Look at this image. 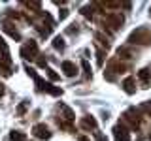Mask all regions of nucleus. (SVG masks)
I'll return each instance as SVG.
<instances>
[{
  "label": "nucleus",
  "instance_id": "f257e3e1",
  "mask_svg": "<svg viewBox=\"0 0 151 141\" xmlns=\"http://www.w3.org/2000/svg\"><path fill=\"white\" fill-rule=\"evenodd\" d=\"M129 43L130 45H151V30L149 28H136V30L130 32L129 36Z\"/></svg>",
  "mask_w": 151,
  "mask_h": 141
},
{
  "label": "nucleus",
  "instance_id": "f03ea898",
  "mask_svg": "<svg viewBox=\"0 0 151 141\" xmlns=\"http://www.w3.org/2000/svg\"><path fill=\"white\" fill-rule=\"evenodd\" d=\"M121 124L123 126H129V128H138L140 126V111L138 109H129V111H125L123 113V119H121Z\"/></svg>",
  "mask_w": 151,
  "mask_h": 141
},
{
  "label": "nucleus",
  "instance_id": "7ed1b4c3",
  "mask_svg": "<svg viewBox=\"0 0 151 141\" xmlns=\"http://www.w3.org/2000/svg\"><path fill=\"white\" fill-rule=\"evenodd\" d=\"M21 56L25 60H36L38 56H40V53H38V43L34 40L27 41V43L21 47Z\"/></svg>",
  "mask_w": 151,
  "mask_h": 141
},
{
  "label": "nucleus",
  "instance_id": "20e7f679",
  "mask_svg": "<svg viewBox=\"0 0 151 141\" xmlns=\"http://www.w3.org/2000/svg\"><path fill=\"white\" fill-rule=\"evenodd\" d=\"M123 23H125V19H123L121 13H108L106 19H104V25L110 26L111 30H119L123 26Z\"/></svg>",
  "mask_w": 151,
  "mask_h": 141
},
{
  "label": "nucleus",
  "instance_id": "39448f33",
  "mask_svg": "<svg viewBox=\"0 0 151 141\" xmlns=\"http://www.w3.org/2000/svg\"><path fill=\"white\" fill-rule=\"evenodd\" d=\"M32 134L36 135L38 139H49L51 137V132H49V128H47L45 124H34V128H32Z\"/></svg>",
  "mask_w": 151,
  "mask_h": 141
},
{
  "label": "nucleus",
  "instance_id": "423d86ee",
  "mask_svg": "<svg viewBox=\"0 0 151 141\" xmlns=\"http://www.w3.org/2000/svg\"><path fill=\"white\" fill-rule=\"evenodd\" d=\"M113 135H115V141H130V134L127 132V126H123L121 122L113 128Z\"/></svg>",
  "mask_w": 151,
  "mask_h": 141
},
{
  "label": "nucleus",
  "instance_id": "0eeeda50",
  "mask_svg": "<svg viewBox=\"0 0 151 141\" xmlns=\"http://www.w3.org/2000/svg\"><path fill=\"white\" fill-rule=\"evenodd\" d=\"M0 62L12 66V56H9V49H8L6 41H4L2 38H0Z\"/></svg>",
  "mask_w": 151,
  "mask_h": 141
},
{
  "label": "nucleus",
  "instance_id": "6e6552de",
  "mask_svg": "<svg viewBox=\"0 0 151 141\" xmlns=\"http://www.w3.org/2000/svg\"><path fill=\"white\" fill-rule=\"evenodd\" d=\"M60 68H63V72H64L66 77H74V75L78 73V66H76L72 60H63Z\"/></svg>",
  "mask_w": 151,
  "mask_h": 141
},
{
  "label": "nucleus",
  "instance_id": "1a4fd4ad",
  "mask_svg": "<svg viewBox=\"0 0 151 141\" xmlns=\"http://www.w3.org/2000/svg\"><path fill=\"white\" fill-rule=\"evenodd\" d=\"M79 126H81V128H85V130H96L98 122H96V119H94V117L87 115V117H83V119H81Z\"/></svg>",
  "mask_w": 151,
  "mask_h": 141
},
{
  "label": "nucleus",
  "instance_id": "9d476101",
  "mask_svg": "<svg viewBox=\"0 0 151 141\" xmlns=\"http://www.w3.org/2000/svg\"><path fill=\"white\" fill-rule=\"evenodd\" d=\"M134 51L129 49V47H119L117 49V58L119 60H130V58H134Z\"/></svg>",
  "mask_w": 151,
  "mask_h": 141
},
{
  "label": "nucleus",
  "instance_id": "9b49d317",
  "mask_svg": "<svg viewBox=\"0 0 151 141\" xmlns=\"http://www.w3.org/2000/svg\"><path fill=\"white\" fill-rule=\"evenodd\" d=\"M2 28H4V32H6V34H9V36H12L15 41H21V34H19V30H17V28H13L12 23H8V21H6Z\"/></svg>",
  "mask_w": 151,
  "mask_h": 141
},
{
  "label": "nucleus",
  "instance_id": "f8f14e48",
  "mask_svg": "<svg viewBox=\"0 0 151 141\" xmlns=\"http://www.w3.org/2000/svg\"><path fill=\"white\" fill-rule=\"evenodd\" d=\"M121 87H123V90H125L127 94H134L136 92V79L134 77H127Z\"/></svg>",
  "mask_w": 151,
  "mask_h": 141
},
{
  "label": "nucleus",
  "instance_id": "ddd939ff",
  "mask_svg": "<svg viewBox=\"0 0 151 141\" xmlns=\"http://www.w3.org/2000/svg\"><path fill=\"white\" fill-rule=\"evenodd\" d=\"M59 107H60V111H63V115H64V120H68V122H72L76 119V115H74V111L70 109L68 105H64V103H59Z\"/></svg>",
  "mask_w": 151,
  "mask_h": 141
},
{
  "label": "nucleus",
  "instance_id": "4468645a",
  "mask_svg": "<svg viewBox=\"0 0 151 141\" xmlns=\"http://www.w3.org/2000/svg\"><path fill=\"white\" fill-rule=\"evenodd\" d=\"M138 79H140L144 85H147L149 79H151V70H149V68H142L140 72H138Z\"/></svg>",
  "mask_w": 151,
  "mask_h": 141
},
{
  "label": "nucleus",
  "instance_id": "2eb2a0df",
  "mask_svg": "<svg viewBox=\"0 0 151 141\" xmlns=\"http://www.w3.org/2000/svg\"><path fill=\"white\" fill-rule=\"evenodd\" d=\"M94 40H96L98 43L104 47V49H110V40H108V38L104 36L102 32H96V34H94Z\"/></svg>",
  "mask_w": 151,
  "mask_h": 141
},
{
  "label": "nucleus",
  "instance_id": "dca6fc26",
  "mask_svg": "<svg viewBox=\"0 0 151 141\" xmlns=\"http://www.w3.org/2000/svg\"><path fill=\"white\" fill-rule=\"evenodd\" d=\"M45 92H49V94H53V96H60L63 94V88L60 87H55L53 83H49L47 81V87H45Z\"/></svg>",
  "mask_w": 151,
  "mask_h": 141
},
{
  "label": "nucleus",
  "instance_id": "f3484780",
  "mask_svg": "<svg viewBox=\"0 0 151 141\" xmlns=\"http://www.w3.org/2000/svg\"><path fill=\"white\" fill-rule=\"evenodd\" d=\"M81 68H83V75H85V79H91V75H93V72H91V64L87 62V60H81Z\"/></svg>",
  "mask_w": 151,
  "mask_h": 141
},
{
  "label": "nucleus",
  "instance_id": "a211bd4d",
  "mask_svg": "<svg viewBox=\"0 0 151 141\" xmlns=\"http://www.w3.org/2000/svg\"><path fill=\"white\" fill-rule=\"evenodd\" d=\"M9 137H12V141H27V135L19 130H13L12 134H9Z\"/></svg>",
  "mask_w": 151,
  "mask_h": 141
},
{
  "label": "nucleus",
  "instance_id": "6ab92c4d",
  "mask_svg": "<svg viewBox=\"0 0 151 141\" xmlns=\"http://www.w3.org/2000/svg\"><path fill=\"white\" fill-rule=\"evenodd\" d=\"M34 83H36V88L40 92H45V87H47V81H45V79H42L40 75H38V77L34 79Z\"/></svg>",
  "mask_w": 151,
  "mask_h": 141
},
{
  "label": "nucleus",
  "instance_id": "aec40b11",
  "mask_svg": "<svg viewBox=\"0 0 151 141\" xmlns=\"http://www.w3.org/2000/svg\"><path fill=\"white\" fill-rule=\"evenodd\" d=\"M57 124H59V128H63V130H66V132H74V126L70 124L68 120H63V119H59V120H57Z\"/></svg>",
  "mask_w": 151,
  "mask_h": 141
},
{
  "label": "nucleus",
  "instance_id": "412c9836",
  "mask_svg": "<svg viewBox=\"0 0 151 141\" xmlns=\"http://www.w3.org/2000/svg\"><path fill=\"white\" fill-rule=\"evenodd\" d=\"M0 75H2V77H9V75H12V66L0 62Z\"/></svg>",
  "mask_w": 151,
  "mask_h": 141
},
{
  "label": "nucleus",
  "instance_id": "4be33fe9",
  "mask_svg": "<svg viewBox=\"0 0 151 141\" xmlns=\"http://www.w3.org/2000/svg\"><path fill=\"white\" fill-rule=\"evenodd\" d=\"M53 47H55V49H59V51H63L64 49V40L60 36H57L55 40H53Z\"/></svg>",
  "mask_w": 151,
  "mask_h": 141
},
{
  "label": "nucleus",
  "instance_id": "5701e85b",
  "mask_svg": "<svg viewBox=\"0 0 151 141\" xmlns=\"http://www.w3.org/2000/svg\"><path fill=\"white\" fill-rule=\"evenodd\" d=\"M27 109H28V102H21V103L17 105V115L23 117V115L27 113Z\"/></svg>",
  "mask_w": 151,
  "mask_h": 141
},
{
  "label": "nucleus",
  "instance_id": "b1692460",
  "mask_svg": "<svg viewBox=\"0 0 151 141\" xmlns=\"http://www.w3.org/2000/svg\"><path fill=\"white\" fill-rule=\"evenodd\" d=\"M81 11H83V15L87 17V19H93V15H94V13H93L94 11V6H85Z\"/></svg>",
  "mask_w": 151,
  "mask_h": 141
},
{
  "label": "nucleus",
  "instance_id": "393cba45",
  "mask_svg": "<svg viewBox=\"0 0 151 141\" xmlns=\"http://www.w3.org/2000/svg\"><path fill=\"white\" fill-rule=\"evenodd\" d=\"M45 72H47V77H49V79H51V81H59V79H60V75H59V73H57V72H55V70H51V68H47V70H45Z\"/></svg>",
  "mask_w": 151,
  "mask_h": 141
},
{
  "label": "nucleus",
  "instance_id": "a878e982",
  "mask_svg": "<svg viewBox=\"0 0 151 141\" xmlns=\"http://www.w3.org/2000/svg\"><path fill=\"white\" fill-rule=\"evenodd\" d=\"M104 56H106L104 49H98V51H96V62H98V66H102V64H104Z\"/></svg>",
  "mask_w": 151,
  "mask_h": 141
},
{
  "label": "nucleus",
  "instance_id": "bb28decb",
  "mask_svg": "<svg viewBox=\"0 0 151 141\" xmlns=\"http://www.w3.org/2000/svg\"><path fill=\"white\" fill-rule=\"evenodd\" d=\"M25 70H27V73H28V75H30V77H32V79H36V77H38V73H36V72H34V70H32V68H30V66H25Z\"/></svg>",
  "mask_w": 151,
  "mask_h": 141
},
{
  "label": "nucleus",
  "instance_id": "cd10ccee",
  "mask_svg": "<svg viewBox=\"0 0 151 141\" xmlns=\"http://www.w3.org/2000/svg\"><path fill=\"white\" fill-rule=\"evenodd\" d=\"M104 77H106L108 81H115V75H113V72H110V70H108V72H104Z\"/></svg>",
  "mask_w": 151,
  "mask_h": 141
},
{
  "label": "nucleus",
  "instance_id": "c85d7f7f",
  "mask_svg": "<svg viewBox=\"0 0 151 141\" xmlns=\"http://www.w3.org/2000/svg\"><path fill=\"white\" fill-rule=\"evenodd\" d=\"M66 17H68V9H66V8H63V9L59 11V19L63 21V19H66Z\"/></svg>",
  "mask_w": 151,
  "mask_h": 141
},
{
  "label": "nucleus",
  "instance_id": "c756f323",
  "mask_svg": "<svg viewBox=\"0 0 151 141\" xmlns=\"http://www.w3.org/2000/svg\"><path fill=\"white\" fill-rule=\"evenodd\" d=\"M94 139H96V141H108V139L100 134V132H96V130H94Z\"/></svg>",
  "mask_w": 151,
  "mask_h": 141
},
{
  "label": "nucleus",
  "instance_id": "7c9ffc66",
  "mask_svg": "<svg viewBox=\"0 0 151 141\" xmlns=\"http://www.w3.org/2000/svg\"><path fill=\"white\" fill-rule=\"evenodd\" d=\"M36 60H38V64H40V66H45V62H47V58H45L44 55H40V56H38Z\"/></svg>",
  "mask_w": 151,
  "mask_h": 141
},
{
  "label": "nucleus",
  "instance_id": "2f4dec72",
  "mask_svg": "<svg viewBox=\"0 0 151 141\" xmlns=\"http://www.w3.org/2000/svg\"><path fill=\"white\" fill-rule=\"evenodd\" d=\"M4 92H6V88H4V85H2V83H0V98H2V96H4Z\"/></svg>",
  "mask_w": 151,
  "mask_h": 141
},
{
  "label": "nucleus",
  "instance_id": "473e14b6",
  "mask_svg": "<svg viewBox=\"0 0 151 141\" xmlns=\"http://www.w3.org/2000/svg\"><path fill=\"white\" fill-rule=\"evenodd\" d=\"M123 8H127V9H130V8H132V4H130V2H125V4H123Z\"/></svg>",
  "mask_w": 151,
  "mask_h": 141
},
{
  "label": "nucleus",
  "instance_id": "72a5a7b5",
  "mask_svg": "<svg viewBox=\"0 0 151 141\" xmlns=\"http://www.w3.org/2000/svg\"><path fill=\"white\" fill-rule=\"evenodd\" d=\"M78 141H91V139H89V137H85V135H81V137H79Z\"/></svg>",
  "mask_w": 151,
  "mask_h": 141
},
{
  "label": "nucleus",
  "instance_id": "f704fd0d",
  "mask_svg": "<svg viewBox=\"0 0 151 141\" xmlns=\"http://www.w3.org/2000/svg\"><path fill=\"white\" fill-rule=\"evenodd\" d=\"M149 15H151V8H149Z\"/></svg>",
  "mask_w": 151,
  "mask_h": 141
}]
</instances>
